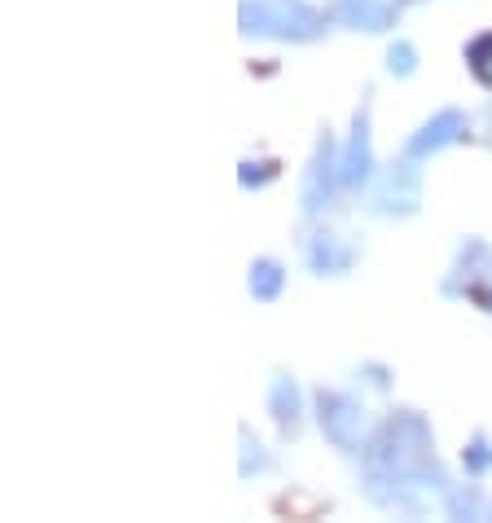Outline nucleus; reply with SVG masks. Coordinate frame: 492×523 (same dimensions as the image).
Masks as SVG:
<instances>
[{
	"mask_svg": "<svg viewBox=\"0 0 492 523\" xmlns=\"http://www.w3.org/2000/svg\"><path fill=\"white\" fill-rule=\"evenodd\" d=\"M238 22L246 36H273V40H317L321 14L304 0H242Z\"/></svg>",
	"mask_w": 492,
	"mask_h": 523,
	"instance_id": "obj_1",
	"label": "nucleus"
},
{
	"mask_svg": "<svg viewBox=\"0 0 492 523\" xmlns=\"http://www.w3.org/2000/svg\"><path fill=\"white\" fill-rule=\"evenodd\" d=\"M317 409H321V431L339 444V449H361L365 444V414L352 396H339V392H321L317 396Z\"/></svg>",
	"mask_w": 492,
	"mask_h": 523,
	"instance_id": "obj_2",
	"label": "nucleus"
},
{
	"mask_svg": "<svg viewBox=\"0 0 492 523\" xmlns=\"http://www.w3.org/2000/svg\"><path fill=\"white\" fill-rule=\"evenodd\" d=\"M418 194H422V181H418V168L413 163H400L383 176V185L374 189V211L383 216H413L418 211Z\"/></svg>",
	"mask_w": 492,
	"mask_h": 523,
	"instance_id": "obj_3",
	"label": "nucleus"
},
{
	"mask_svg": "<svg viewBox=\"0 0 492 523\" xmlns=\"http://www.w3.org/2000/svg\"><path fill=\"white\" fill-rule=\"evenodd\" d=\"M334 181H343V163H334V146H330V137L317 146V159H312V168H308V181H304V207L308 211H321L330 203V194H334Z\"/></svg>",
	"mask_w": 492,
	"mask_h": 523,
	"instance_id": "obj_4",
	"label": "nucleus"
},
{
	"mask_svg": "<svg viewBox=\"0 0 492 523\" xmlns=\"http://www.w3.org/2000/svg\"><path fill=\"white\" fill-rule=\"evenodd\" d=\"M330 18L352 31H369V36H374V31H387L391 22H396V9L383 5V0H334Z\"/></svg>",
	"mask_w": 492,
	"mask_h": 523,
	"instance_id": "obj_5",
	"label": "nucleus"
},
{
	"mask_svg": "<svg viewBox=\"0 0 492 523\" xmlns=\"http://www.w3.org/2000/svg\"><path fill=\"white\" fill-rule=\"evenodd\" d=\"M457 137H462V115H457V110H440L431 124H422L418 137H409L405 159H427V154L444 150V146H449V141H457Z\"/></svg>",
	"mask_w": 492,
	"mask_h": 523,
	"instance_id": "obj_6",
	"label": "nucleus"
},
{
	"mask_svg": "<svg viewBox=\"0 0 492 523\" xmlns=\"http://www.w3.org/2000/svg\"><path fill=\"white\" fill-rule=\"evenodd\" d=\"M369 168H374V154H369V115L361 110V115H356V124H352L348 154H343V185L369 181Z\"/></svg>",
	"mask_w": 492,
	"mask_h": 523,
	"instance_id": "obj_7",
	"label": "nucleus"
},
{
	"mask_svg": "<svg viewBox=\"0 0 492 523\" xmlns=\"http://www.w3.org/2000/svg\"><path fill=\"white\" fill-rule=\"evenodd\" d=\"M282 286H286V273H282V264L277 260H255L251 264V295L255 299L273 304V299L282 295Z\"/></svg>",
	"mask_w": 492,
	"mask_h": 523,
	"instance_id": "obj_8",
	"label": "nucleus"
},
{
	"mask_svg": "<svg viewBox=\"0 0 492 523\" xmlns=\"http://www.w3.org/2000/svg\"><path fill=\"white\" fill-rule=\"evenodd\" d=\"M268 409L282 427H295L299 422V387L290 378H273V392H268Z\"/></svg>",
	"mask_w": 492,
	"mask_h": 523,
	"instance_id": "obj_9",
	"label": "nucleus"
},
{
	"mask_svg": "<svg viewBox=\"0 0 492 523\" xmlns=\"http://www.w3.org/2000/svg\"><path fill=\"white\" fill-rule=\"evenodd\" d=\"M312 269H317V273H339V269H348V251H339L330 233H321L317 247H312Z\"/></svg>",
	"mask_w": 492,
	"mask_h": 523,
	"instance_id": "obj_10",
	"label": "nucleus"
},
{
	"mask_svg": "<svg viewBox=\"0 0 492 523\" xmlns=\"http://www.w3.org/2000/svg\"><path fill=\"white\" fill-rule=\"evenodd\" d=\"M466 58H471V66H475L479 80L492 88V36H479V40L471 44V53H466Z\"/></svg>",
	"mask_w": 492,
	"mask_h": 523,
	"instance_id": "obj_11",
	"label": "nucleus"
},
{
	"mask_svg": "<svg viewBox=\"0 0 492 523\" xmlns=\"http://www.w3.org/2000/svg\"><path fill=\"white\" fill-rule=\"evenodd\" d=\"M387 66H391V75H413V66H418V53H413V44H391L387 49Z\"/></svg>",
	"mask_w": 492,
	"mask_h": 523,
	"instance_id": "obj_12",
	"label": "nucleus"
},
{
	"mask_svg": "<svg viewBox=\"0 0 492 523\" xmlns=\"http://www.w3.org/2000/svg\"><path fill=\"white\" fill-rule=\"evenodd\" d=\"M449 515H453V519L479 515V497H475V493H449Z\"/></svg>",
	"mask_w": 492,
	"mask_h": 523,
	"instance_id": "obj_13",
	"label": "nucleus"
},
{
	"mask_svg": "<svg viewBox=\"0 0 492 523\" xmlns=\"http://www.w3.org/2000/svg\"><path fill=\"white\" fill-rule=\"evenodd\" d=\"M488 462H492L488 444H484V436H475V440H471V449H466V466H471V475H479Z\"/></svg>",
	"mask_w": 492,
	"mask_h": 523,
	"instance_id": "obj_14",
	"label": "nucleus"
},
{
	"mask_svg": "<svg viewBox=\"0 0 492 523\" xmlns=\"http://www.w3.org/2000/svg\"><path fill=\"white\" fill-rule=\"evenodd\" d=\"M273 163H242V185H264L273 181Z\"/></svg>",
	"mask_w": 492,
	"mask_h": 523,
	"instance_id": "obj_15",
	"label": "nucleus"
}]
</instances>
